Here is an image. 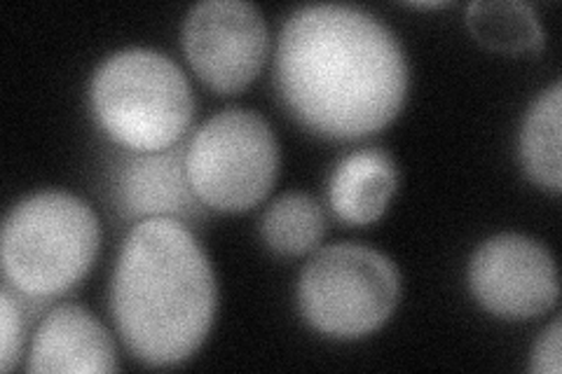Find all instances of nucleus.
<instances>
[{
    "label": "nucleus",
    "mask_w": 562,
    "mask_h": 374,
    "mask_svg": "<svg viewBox=\"0 0 562 374\" xmlns=\"http://www.w3.org/2000/svg\"><path fill=\"white\" fill-rule=\"evenodd\" d=\"M326 231L322 204L305 192L277 197L260 218V235L279 256H305L319 246Z\"/></svg>",
    "instance_id": "14"
},
{
    "label": "nucleus",
    "mask_w": 562,
    "mask_h": 374,
    "mask_svg": "<svg viewBox=\"0 0 562 374\" xmlns=\"http://www.w3.org/2000/svg\"><path fill=\"white\" fill-rule=\"evenodd\" d=\"M562 328H560V318H555L551 328L547 332H541V337L535 344L532 351V372L539 374H560L562 370Z\"/></svg>",
    "instance_id": "16"
},
{
    "label": "nucleus",
    "mask_w": 562,
    "mask_h": 374,
    "mask_svg": "<svg viewBox=\"0 0 562 374\" xmlns=\"http://www.w3.org/2000/svg\"><path fill=\"white\" fill-rule=\"evenodd\" d=\"M0 320H3V351H0V367H3V372H10L16 365V361L22 359L24 332H26L22 299L12 293L10 283L0 291Z\"/></svg>",
    "instance_id": "15"
},
{
    "label": "nucleus",
    "mask_w": 562,
    "mask_h": 374,
    "mask_svg": "<svg viewBox=\"0 0 562 374\" xmlns=\"http://www.w3.org/2000/svg\"><path fill=\"white\" fill-rule=\"evenodd\" d=\"M448 3H413V8H422V10H434V8H446Z\"/></svg>",
    "instance_id": "17"
},
{
    "label": "nucleus",
    "mask_w": 562,
    "mask_h": 374,
    "mask_svg": "<svg viewBox=\"0 0 562 374\" xmlns=\"http://www.w3.org/2000/svg\"><path fill=\"white\" fill-rule=\"evenodd\" d=\"M467 24L476 41L502 55H527L547 43L539 16L520 0H479L467 10Z\"/></svg>",
    "instance_id": "13"
},
{
    "label": "nucleus",
    "mask_w": 562,
    "mask_h": 374,
    "mask_svg": "<svg viewBox=\"0 0 562 374\" xmlns=\"http://www.w3.org/2000/svg\"><path fill=\"white\" fill-rule=\"evenodd\" d=\"M401 279L396 264L361 243L316 251L297 281V307L316 330L340 340L375 332L396 309Z\"/></svg>",
    "instance_id": "5"
},
{
    "label": "nucleus",
    "mask_w": 562,
    "mask_h": 374,
    "mask_svg": "<svg viewBox=\"0 0 562 374\" xmlns=\"http://www.w3.org/2000/svg\"><path fill=\"white\" fill-rule=\"evenodd\" d=\"M186 167L190 185L206 208L249 211L268 197L277 181L274 132L254 111H221L190 138Z\"/></svg>",
    "instance_id": "6"
},
{
    "label": "nucleus",
    "mask_w": 562,
    "mask_h": 374,
    "mask_svg": "<svg viewBox=\"0 0 562 374\" xmlns=\"http://www.w3.org/2000/svg\"><path fill=\"white\" fill-rule=\"evenodd\" d=\"M469 286L485 311L514 320L547 314L560 293L549 248L522 235L483 241L471 258Z\"/></svg>",
    "instance_id": "8"
},
{
    "label": "nucleus",
    "mask_w": 562,
    "mask_h": 374,
    "mask_svg": "<svg viewBox=\"0 0 562 374\" xmlns=\"http://www.w3.org/2000/svg\"><path fill=\"white\" fill-rule=\"evenodd\" d=\"M90 101L101 129L134 152L181 144L195 115L183 70L146 47L120 49L105 59L92 78Z\"/></svg>",
    "instance_id": "4"
},
{
    "label": "nucleus",
    "mask_w": 562,
    "mask_h": 374,
    "mask_svg": "<svg viewBox=\"0 0 562 374\" xmlns=\"http://www.w3.org/2000/svg\"><path fill=\"white\" fill-rule=\"evenodd\" d=\"M398 185L394 159L380 148L347 155L328 183V200L347 225H371L382 218Z\"/></svg>",
    "instance_id": "11"
},
{
    "label": "nucleus",
    "mask_w": 562,
    "mask_h": 374,
    "mask_svg": "<svg viewBox=\"0 0 562 374\" xmlns=\"http://www.w3.org/2000/svg\"><path fill=\"white\" fill-rule=\"evenodd\" d=\"M562 84L553 82L541 92L525 115L518 150L525 173L541 190L560 194L562 162H560V129H562Z\"/></svg>",
    "instance_id": "12"
},
{
    "label": "nucleus",
    "mask_w": 562,
    "mask_h": 374,
    "mask_svg": "<svg viewBox=\"0 0 562 374\" xmlns=\"http://www.w3.org/2000/svg\"><path fill=\"white\" fill-rule=\"evenodd\" d=\"M101 225L92 206L61 190L35 192L14 204L3 223V272L31 299L64 295L99 256Z\"/></svg>",
    "instance_id": "3"
},
{
    "label": "nucleus",
    "mask_w": 562,
    "mask_h": 374,
    "mask_svg": "<svg viewBox=\"0 0 562 374\" xmlns=\"http://www.w3.org/2000/svg\"><path fill=\"white\" fill-rule=\"evenodd\" d=\"M29 372H115L117 355L109 330L80 305H59L52 309L35 332Z\"/></svg>",
    "instance_id": "10"
},
{
    "label": "nucleus",
    "mask_w": 562,
    "mask_h": 374,
    "mask_svg": "<svg viewBox=\"0 0 562 374\" xmlns=\"http://www.w3.org/2000/svg\"><path fill=\"white\" fill-rule=\"evenodd\" d=\"M216 276L181 220L132 227L115 264L111 309L122 342L150 367L188 361L214 326Z\"/></svg>",
    "instance_id": "2"
},
{
    "label": "nucleus",
    "mask_w": 562,
    "mask_h": 374,
    "mask_svg": "<svg viewBox=\"0 0 562 374\" xmlns=\"http://www.w3.org/2000/svg\"><path fill=\"white\" fill-rule=\"evenodd\" d=\"M274 84L291 115L324 138L355 140L390 124L408 92L401 43L351 5L295 10L279 33Z\"/></svg>",
    "instance_id": "1"
},
{
    "label": "nucleus",
    "mask_w": 562,
    "mask_h": 374,
    "mask_svg": "<svg viewBox=\"0 0 562 374\" xmlns=\"http://www.w3.org/2000/svg\"><path fill=\"white\" fill-rule=\"evenodd\" d=\"M188 144L167 150L134 152L122 157L115 175V197L120 213L130 220L171 218L198 223L204 218V204L190 185L186 167Z\"/></svg>",
    "instance_id": "9"
},
{
    "label": "nucleus",
    "mask_w": 562,
    "mask_h": 374,
    "mask_svg": "<svg viewBox=\"0 0 562 374\" xmlns=\"http://www.w3.org/2000/svg\"><path fill=\"white\" fill-rule=\"evenodd\" d=\"M183 52L214 92L235 94L260 73L268 55V26L246 0H204L183 22Z\"/></svg>",
    "instance_id": "7"
}]
</instances>
